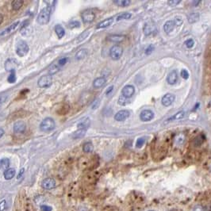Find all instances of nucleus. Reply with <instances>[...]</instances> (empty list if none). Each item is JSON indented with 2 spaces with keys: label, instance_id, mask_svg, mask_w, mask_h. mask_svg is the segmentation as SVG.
I'll return each instance as SVG.
<instances>
[{
  "label": "nucleus",
  "instance_id": "nucleus-1",
  "mask_svg": "<svg viewBox=\"0 0 211 211\" xmlns=\"http://www.w3.org/2000/svg\"><path fill=\"white\" fill-rule=\"evenodd\" d=\"M52 14V8L46 7L42 9L36 18V22L40 25H46L50 21Z\"/></svg>",
  "mask_w": 211,
  "mask_h": 211
},
{
  "label": "nucleus",
  "instance_id": "nucleus-2",
  "mask_svg": "<svg viewBox=\"0 0 211 211\" xmlns=\"http://www.w3.org/2000/svg\"><path fill=\"white\" fill-rule=\"evenodd\" d=\"M56 128V122L53 118L52 117H46L41 121L40 124V131L48 133L54 130Z\"/></svg>",
  "mask_w": 211,
  "mask_h": 211
},
{
  "label": "nucleus",
  "instance_id": "nucleus-3",
  "mask_svg": "<svg viewBox=\"0 0 211 211\" xmlns=\"http://www.w3.org/2000/svg\"><path fill=\"white\" fill-rule=\"evenodd\" d=\"M15 50H16V53L18 56L23 57L29 52V45L27 44L25 40H18V43L16 44Z\"/></svg>",
  "mask_w": 211,
  "mask_h": 211
},
{
  "label": "nucleus",
  "instance_id": "nucleus-4",
  "mask_svg": "<svg viewBox=\"0 0 211 211\" xmlns=\"http://www.w3.org/2000/svg\"><path fill=\"white\" fill-rule=\"evenodd\" d=\"M122 54H123V48L118 44H115L112 46L109 50V56L113 60H119L122 56Z\"/></svg>",
  "mask_w": 211,
  "mask_h": 211
},
{
  "label": "nucleus",
  "instance_id": "nucleus-5",
  "mask_svg": "<svg viewBox=\"0 0 211 211\" xmlns=\"http://www.w3.org/2000/svg\"><path fill=\"white\" fill-rule=\"evenodd\" d=\"M81 18L84 24H89V23L94 22L95 18V13L93 10L88 9V10L84 11L81 14Z\"/></svg>",
  "mask_w": 211,
  "mask_h": 211
},
{
  "label": "nucleus",
  "instance_id": "nucleus-6",
  "mask_svg": "<svg viewBox=\"0 0 211 211\" xmlns=\"http://www.w3.org/2000/svg\"><path fill=\"white\" fill-rule=\"evenodd\" d=\"M52 83V78L50 75H44L40 77L37 84L40 88H49Z\"/></svg>",
  "mask_w": 211,
  "mask_h": 211
},
{
  "label": "nucleus",
  "instance_id": "nucleus-7",
  "mask_svg": "<svg viewBox=\"0 0 211 211\" xmlns=\"http://www.w3.org/2000/svg\"><path fill=\"white\" fill-rule=\"evenodd\" d=\"M18 63L15 59H8L5 62V69L7 72H15L16 68H18Z\"/></svg>",
  "mask_w": 211,
  "mask_h": 211
},
{
  "label": "nucleus",
  "instance_id": "nucleus-8",
  "mask_svg": "<svg viewBox=\"0 0 211 211\" xmlns=\"http://www.w3.org/2000/svg\"><path fill=\"white\" fill-rule=\"evenodd\" d=\"M56 182L55 181L54 178H46L41 182V186L45 190H52L56 187Z\"/></svg>",
  "mask_w": 211,
  "mask_h": 211
},
{
  "label": "nucleus",
  "instance_id": "nucleus-9",
  "mask_svg": "<svg viewBox=\"0 0 211 211\" xmlns=\"http://www.w3.org/2000/svg\"><path fill=\"white\" fill-rule=\"evenodd\" d=\"M135 93V88L132 85H126L125 86L122 90H121V94L122 96H124L125 98H131L133 95H134Z\"/></svg>",
  "mask_w": 211,
  "mask_h": 211
},
{
  "label": "nucleus",
  "instance_id": "nucleus-10",
  "mask_svg": "<svg viewBox=\"0 0 211 211\" xmlns=\"http://www.w3.org/2000/svg\"><path fill=\"white\" fill-rule=\"evenodd\" d=\"M14 132L16 133H23L26 131V125L23 121H18L13 125Z\"/></svg>",
  "mask_w": 211,
  "mask_h": 211
},
{
  "label": "nucleus",
  "instance_id": "nucleus-11",
  "mask_svg": "<svg viewBox=\"0 0 211 211\" xmlns=\"http://www.w3.org/2000/svg\"><path fill=\"white\" fill-rule=\"evenodd\" d=\"M129 116H130V113H129V110L122 109V110L118 111V112L114 115V119H115L117 121H125V119H127Z\"/></svg>",
  "mask_w": 211,
  "mask_h": 211
},
{
  "label": "nucleus",
  "instance_id": "nucleus-12",
  "mask_svg": "<svg viewBox=\"0 0 211 211\" xmlns=\"http://www.w3.org/2000/svg\"><path fill=\"white\" fill-rule=\"evenodd\" d=\"M154 117V113L150 109H145L141 111L140 114V118L142 121H149Z\"/></svg>",
  "mask_w": 211,
  "mask_h": 211
},
{
  "label": "nucleus",
  "instance_id": "nucleus-13",
  "mask_svg": "<svg viewBox=\"0 0 211 211\" xmlns=\"http://www.w3.org/2000/svg\"><path fill=\"white\" fill-rule=\"evenodd\" d=\"M175 99V96L173 94H166L163 96V98L161 99V102L164 106H169L171 105Z\"/></svg>",
  "mask_w": 211,
  "mask_h": 211
},
{
  "label": "nucleus",
  "instance_id": "nucleus-14",
  "mask_svg": "<svg viewBox=\"0 0 211 211\" xmlns=\"http://www.w3.org/2000/svg\"><path fill=\"white\" fill-rule=\"evenodd\" d=\"M113 22V18H106L105 20H103L101 22H99L96 28L97 29H105L106 27H109V26H111Z\"/></svg>",
  "mask_w": 211,
  "mask_h": 211
},
{
  "label": "nucleus",
  "instance_id": "nucleus-15",
  "mask_svg": "<svg viewBox=\"0 0 211 211\" xmlns=\"http://www.w3.org/2000/svg\"><path fill=\"white\" fill-rule=\"evenodd\" d=\"M177 80H178V74L176 72V71H172L168 74L167 77V84L173 85L177 82Z\"/></svg>",
  "mask_w": 211,
  "mask_h": 211
},
{
  "label": "nucleus",
  "instance_id": "nucleus-16",
  "mask_svg": "<svg viewBox=\"0 0 211 211\" xmlns=\"http://www.w3.org/2000/svg\"><path fill=\"white\" fill-rule=\"evenodd\" d=\"M106 83V79L105 77H98L97 79H95L93 82V87L95 88H100L103 87Z\"/></svg>",
  "mask_w": 211,
  "mask_h": 211
},
{
  "label": "nucleus",
  "instance_id": "nucleus-17",
  "mask_svg": "<svg viewBox=\"0 0 211 211\" xmlns=\"http://www.w3.org/2000/svg\"><path fill=\"white\" fill-rule=\"evenodd\" d=\"M91 125V121H90V118L89 117H86V118H84L83 120H81L78 123V129H86L88 130V129L90 126Z\"/></svg>",
  "mask_w": 211,
  "mask_h": 211
},
{
  "label": "nucleus",
  "instance_id": "nucleus-18",
  "mask_svg": "<svg viewBox=\"0 0 211 211\" xmlns=\"http://www.w3.org/2000/svg\"><path fill=\"white\" fill-rule=\"evenodd\" d=\"M107 39L113 43H120L125 40V36L119 34H113V35H109Z\"/></svg>",
  "mask_w": 211,
  "mask_h": 211
},
{
  "label": "nucleus",
  "instance_id": "nucleus-19",
  "mask_svg": "<svg viewBox=\"0 0 211 211\" xmlns=\"http://www.w3.org/2000/svg\"><path fill=\"white\" fill-rule=\"evenodd\" d=\"M19 24H20V22H19V21H17V22H14L13 24H11V26H8L7 28L5 29L3 32L1 33L0 35H1V36H3V35H7V34L11 33V32H13V31L19 26Z\"/></svg>",
  "mask_w": 211,
  "mask_h": 211
},
{
  "label": "nucleus",
  "instance_id": "nucleus-20",
  "mask_svg": "<svg viewBox=\"0 0 211 211\" xmlns=\"http://www.w3.org/2000/svg\"><path fill=\"white\" fill-rule=\"evenodd\" d=\"M185 111H179V112H177L176 113H175L173 116H171V117H169L167 121H166V122L165 123H168V122H171L172 121H175V120H179V119H182V117H184L185 116Z\"/></svg>",
  "mask_w": 211,
  "mask_h": 211
},
{
  "label": "nucleus",
  "instance_id": "nucleus-21",
  "mask_svg": "<svg viewBox=\"0 0 211 211\" xmlns=\"http://www.w3.org/2000/svg\"><path fill=\"white\" fill-rule=\"evenodd\" d=\"M175 21H167L165 22V24L164 25V31L167 33H170L171 31H173V29L175 28Z\"/></svg>",
  "mask_w": 211,
  "mask_h": 211
},
{
  "label": "nucleus",
  "instance_id": "nucleus-22",
  "mask_svg": "<svg viewBox=\"0 0 211 211\" xmlns=\"http://www.w3.org/2000/svg\"><path fill=\"white\" fill-rule=\"evenodd\" d=\"M10 166V160L8 158H3L0 160V171L7 170Z\"/></svg>",
  "mask_w": 211,
  "mask_h": 211
},
{
  "label": "nucleus",
  "instance_id": "nucleus-23",
  "mask_svg": "<svg viewBox=\"0 0 211 211\" xmlns=\"http://www.w3.org/2000/svg\"><path fill=\"white\" fill-rule=\"evenodd\" d=\"M15 174H16V171L15 168H8L7 171H4V178L7 180H11V178L15 177Z\"/></svg>",
  "mask_w": 211,
  "mask_h": 211
},
{
  "label": "nucleus",
  "instance_id": "nucleus-24",
  "mask_svg": "<svg viewBox=\"0 0 211 211\" xmlns=\"http://www.w3.org/2000/svg\"><path fill=\"white\" fill-rule=\"evenodd\" d=\"M156 29V26L154 24H149V23H146L144 27V33L146 36L150 35L151 33H153Z\"/></svg>",
  "mask_w": 211,
  "mask_h": 211
},
{
  "label": "nucleus",
  "instance_id": "nucleus-25",
  "mask_svg": "<svg viewBox=\"0 0 211 211\" xmlns=\"http://www.w3.org/2000/svg\"><path fill=\"white\" fill-rule=\"evenodd\" d=\"M55 32L56 33V35L58 36L60 39H61L62 37H64L65 35V30L63 28V26L61 25H56L55 26Z\"/></svg>",
  "mask_w": 211,
  "mask_h": 211
},
{
  "label": "nucleus",
  "instance_id": "nucleus-26",
  "mask_svg": "<svg viewBox=\"0 0 211 211\" xmlns=\"http://www.w3.org/2000/svg\"><path fill=\"white\" fill-rule=\"evenodd\" d=\"M87 133V130L86 129H78V130H76V132H74L72 135V137L73 139H80L84 137L85 134Z\"/></svg>",
  "mask_w": 211,
  "mask_h": 211
},
{
  "label": "nucleus",
  "instance_id": "nucleus-27",
  "mask_svg": "<svg viewBox=\"0 0 211 211\" xmlns=\"http://www.w3.org/2000/svg\"><path fill=\"white\" fill-rule=\"evenodd\" d=\"M60 68H61V67H60L59 64L57 63H56V64H53L52 65H51V67L49 68V69H48V75H50V76H52V75H55V74H56V73L60 71Z\"/></svg>",
  "mask_w": 211,
  "mask_h": 211
},
{
  "label": "nucleus",
  "instance_id": "nucleus-28",
  "mask_svg": "<svg viewBox=\"0 0 211 211\" xmlns=\"http://www.w3.org/2000/svg\"><path fill=\"white\" fill-rule=\"evenodd\" d=\"M187 20H188V22L190 24L195 23V22H197L199 20V14L198 13H191V14H190L188 15V17H187Z\"/></svg>",
  "mask_w": 211,
  "mask_h": 211
},
{
  "label": "nucleus",
  "instance_id": "nucleus-29",
  "mask_svg": "<svg viewBox=\"0 0 211 211\" xmlns=\"http://www.w3.org/2000/svg\"><path fill=\"white\" fill-rule=\"evenodd\" d=\"M88 50L86 49V48H83V49H80V51L78 52L76 55V60H83L84 59L86 56H87V55H88Z\"/></svg>",
  "mask_w": 211,
  "mask_h": 211
},
{
  "label": "nucleus",
  "instance_id": "nucleus-30",
  "mask_svg": "<svg viewBox=\"0 0 211 211\" xmlns=\"http://www.w3.org/2000/svg\"><path fill=\"white\" fill-rule=\"evenodd\" d=\"M24 4V1L22 0H15L12 2V9L14 11H18L20 10Z\"/></svg>",
  "mask_w": 211,
  "mask_h": 211
},
{
  "label": "nucleus",
  "instance_id": "nucleus-31",
  "mask_svg": "<svg viewBox=\"0 0 211 211\" xmlns=\"http://www.w3.org/2000/svg\"><path fill=\"white\" fill-rule=\"evenodd\" d=\"M83 150H84V153H90L93 152L94 150V146L92 145V143L91 142H86L83 146Z\"/></svg>",
  "mask_w": 211,
  "mask_h": 211
},
{
  "label": "nucleus",
  "instance_id": "nucleus-32",
  "mask_svg": "<svg viewBox=\"0 0 211 211\" xmlns=\"http://www.w3.org/2000/svg\"><path fill=\"white\" fill-rule=\"evenodd\" d=\"M113 3L117 4V6H119V7H128L131 2L129 1V0H117V1H114Z\"/></svg>",
  "mask_w": 211,
  "mask_h": 211
},
{
  "label": "nucleus",
  "instance_id": "nucleus-33",
  "mask_svg": "<svg viewBox=\"0 0 211 211\" xmlns=\"http://www.w3.org/2000/svg\"><path fill=\"white\" fill-rule=\"evenodd\" d=\"M132 17V15L130 13H122L117 17V21H121V20H125V19H129Z\"/></svg>",
  "mask_w": 211,
  "mask_h": 211
},
{
  "label": "nucleus",
  "instance_id": "nucleus-34",
  "mask_svg": "<svg viewBox=\"0 0 211 211\" xmlns=\"http://www.w3.org/2000/svg\"><path fill=\"white\" fill-rule=\"evenodd\" d=\"M89 33H90V31L89 30H86V31H84V33H82L80 34V36H78V42H82L83 40H84L89 35Z\"/></svg>",
  "mask_w": 211,
  "mask_h": 211
},
{
  "label": "nucleus",
  "instance_id": "nucleus-35",
  "mask_svg": "<svg viewBox=\"0 0 211 211\" xmlns=\"http://www.w3.org/2000/svg\"><path fill=\"white\" fill-rule=\"evenodd\" d=\"M7 80L10 84H15V82H16V80H17V77H16L15 72H11V75L8 76Z\"/></svg>",
  "mask_w": 211,
  "mask_h": 211
},
{
  "label": "nucleus",
  "instance_id": "nucleus-36",
  "mask_svg": "<svg viewBox=\"0 0 211 211\" xmlns=\"http://www.w3.org/2000/svg\"><path fill=\"white\" fill-rule=\"evenodd\" d=\"M68 27L70 29H75V28H79L80 27V22L78 21H72L68 24Z\"/></svg>",
  "mask_w": 211,
  "mask_h": 211
},
{
  "label": "nucleus",
  "instance_id": "nucleus-37",
  "mask_svg": "<svg viewBox=\"0 0 211 211\" xmlns=\"http://www.w3.org/2000/svg\"><path fill=\"white\" fill-rule=\"evenodd\" d=\"M68 62V57H63V58L60 59V60H59L58 61L56 62V63L58 64L60 67H61L62 68L63 66L65 65Z\"/></svg>",
  "mask_w": 211,
  "mask_h": 211
},
{
  "label": "nucleus",
  "instance_id": "nucleus-38",
  "mask_svg": "<svg viewBox=\"0 0 211 211\" xmlns=\"http://www.w3.org/2000/svg\"><path fill=\"white\" fill-rule=\"evenodd\" d=\"M145 142V138H138V139H137V142H136V146H137V148H138V149H141L142 146L144 145Z\"/></svg>",
  "mask_w": 211,
  "mask_h": 211
},
{
  "label": "nucleus",
  "instance_id": "nucleus-39",
  "mask_svg": "<svg viewBox=\"0 0 211 211\" xmlns=\"http://www.w3.org/2000/svg\"><path fill=\"white\" fill-rule=\"evenodd\" d=\"M128 103V101H127V98H125L124 96H121L120 98H118V104L121 105H126Z\"/></svg>",
  "mask_w": 211,
  "mask_h": 211
},
{
  "label": "nucleus",
  "instance_id": "nucleus-40",
  "mask_svg": "<svg viewBox=\"0 0 211 211\" xmlns=\"http://www.w3.org/2000/svg\"><path fill=\"white\" fill-rule=\"evenodd\" d=\"M153 50H154V46H153V44H149L148 47L146 48L145 54L148 55V56L150 54H152V52H153Z\"/></svg>",
  "mask_w": 211,
  "mask_h": 211
},
{
  "label": "nucleus",
  "instance_id": "nucleus-41",
  "mask_svg": "<svg viewBox=\"0 0 211 211\" xmlns=\"http://www.w3.org/2000/svg\"><path fill=\"white\" fill-rule=\"evenodd\" d=\"M180 76L184 79V80H187L189 78V73L186 69H182L180 72Z\"/></svg>",
  "mask_w": 211,
  "mask_h": 211
},
{
  "label": "nucleus",
  "instance_id": "nucleus-42",
  "mask_svg": "<svg viewBox=\"0 0 211 211\" xmlns=\"http://www.w3.org/2000/svg\"><path fill=\"white\" fill-rule=\"evenodd\" d=\"M185 44L186 47L188 48H192L194 46V41L192 39H188L187 40H186Z\"/></svg>",
  "mask_w": 211,
  "mask_h": 211
},
{
  "label": "nucleus",
  "instance_id": "nucleus-43",
  "mask_svg": "<svg viewBox=\"0 0 211 211\" xmlns=\"http://www.w3.org/2000/svg\"><path fill=\"white\" fill-rule=\"evenodd\" d=\"M40 210L41 211H52V208L48 205H41L40 206Z\"/></svg>",
  "mask_w": 211,
  "mask_h": 211
},
{
  "label": "nucleus",
  "instance_id": "nucleus-44",
  "mask_svg": "<svg viewBox=\"0 0 211 211\" xmlns=\"http://www.w3.org/2000/svg\"><path fill=\"white\" fill-rule=\"evenodd\" d=\"M181 3V1H175V0H171V1H168L167 3L169 4V6H171V7H175V6H177L178 4H179Z\"/></svg>",
  "mask_w": 211,
  "mask_h": 211
},
{
  "label": "nucleus",
  "instance_id": "nucleus-45",
  "mask_svg": "<svg viewBox=\"0 0 211 211\" xmlns=\"http://www.w3.org/2000/svg\"><path fill=\"white\" fill-rule=\"evenodd\" d=\"M99 104H100V101H99V99L95 100V102H93V104H92V109H97L98 106H99Z\"/></svg>",
  "mask_w": 211,
  "mask_h": 211
},
{
  "label": "nucleus",
  "instance_id": "nucleus-46",
  "mask_svg": "<svg viewBox=\"0 0 211 211\" xmlns=\"http://www.w3.org/2000/svg\"><path fill=\"white\" fill-rule=\"evenodd\" d=\"M6 201L3 200L0 202V211H4L6 210Z\"/></svg>",
  "mask_w": 211,
  "mask_h": 211
},
{
  "label": "nucleus",
  "instance_id": "nucleus-47",
  "mask_svg": "<svg viewBox=\"0 0 211 211\" xmlns=\"http://www.w3.org/2000/svg\"><path fill=\"white\" fill-rule=\"evenodd\" d=\"M194 211H206L202 206H196L194 208Z\"/></svg>",
  "mask_w": 211,
  "mask_h": 211
},
{
  "label": "nucleus",
  "instance_id": "nucleus-48",
  "mask_svg": "<svg viewBox=\"0 0 211 211\" xmlns=\"http://www.w3.org/2000/svg\"><path fill=\"white\" fill-rule=\"evenodd\" d=\"M6 100H7V97H6V96H2V97H0V108H1L2 105L5 102Z\"/></svg>",
  "mask_w": 211,
  "mask_h": 211
},
{
  "label": "nucleus",
  "instance_id": "nucleus-49",
  "mask_svg": "<svg viewBox=\"0 0 211 211\" xmlns=\"http://www.w3.org/2000/svg\"><path fill=\"white\" fill-rule=\"evenodd\" d=\"M113 86H110V87L107 89V91H106V92H105V94H106V95H109V93L113 91Z\"/></svg>",
  "mask_w": 211,
  "mask_h": 211
},
{
  "label": "nucleus",
  "instance_id": "nucleus-50",
  "mask_svg": "<svg viewBox=\"0 0 211 211\" xmlns=\"http://www.w3.org/2000/svg\"><path fill=\"white\" fill-rule=\"evenodd\" d=\"M23 173H24V169L22 168V169H21V171H20V173H19V175H18V178H20V177H21V176L23 175Z\"/></svg>",
  "mask_w": 211,
  "mask_h": 211
},
{
  "label": "nucleus",
  "instance_id": "nucleus-51",
  "mask_svg": "<svg viewBox=\"0 0 211 211\" xmlns=\"http://www.w3.org/2000/svg\"><path fill=\"white\" fill-rule=\"evenodd\" d=\"M3 19H4L3 15L2 14H1V13H0V25H1L2 23H3Z\"/></svg>",
  "mask_w": 211,
  "mask_h": 211
},
{
  "label": "nucleus",
  "instance_id": "nucleus-52",
  "mask_svg": "<svg viewBox=\"0 0 211 211\" xmlns=\"http://www.w3.org/2000/svg\"><path fill=\"white\" fill-rule=\"evenodd\" d=\"M3 135H4V130L3 129H1V128H0V138H1Z\"/></svg>",
  "mask_w": 211,
  "mask_h": 211
},
{
  "label": "nucleus",
  "instance_id": "nucleus-53",
  "mask_svg": "<svg viewBox=\"0 0 211 211\" xmlns=\"http://www.w3.org/2000/svg\"><path fill=\"white\" fill-rule=\"evenodd\" d=\"M193 3L194 4V7H196V6H198V4L200 3V1H194Z\"/></svg>",
  "mask_w": 211,
  "mask_h": 211
},
{
  "label": "nucleus",
  "instance_id": "nucleus-54",
  "mask_svg": "<svg viewBox=\"0 0 211 211\" xmlns=\"http://www.w3.org/2000/svg\"><path fill=\"white\" fill-rule=\"evenodd\" d=\"M149 211H154V210H149Z\"/></svg>",
  "mask_w": 211,
  "mask_h": 211
}]
</instances>
